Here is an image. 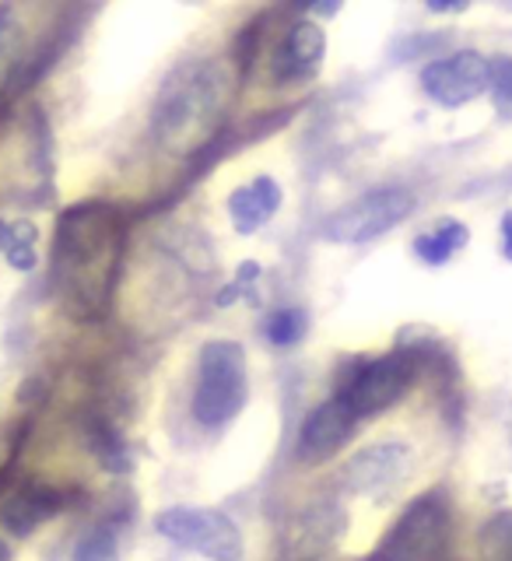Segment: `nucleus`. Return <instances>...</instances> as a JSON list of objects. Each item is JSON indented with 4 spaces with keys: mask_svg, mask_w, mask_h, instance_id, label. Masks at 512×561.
<instances>
[{
    "mask_svg": "<svg viewBox=\"0 0 512 561\" xmlns=\"http://www.w3.org/2000/svg\"><path fill=\"white\" fill-rule=\"evenodd\" d=\"M232 105V75L218 60L175 67L155 102V137L172 154H193L221 130Z\"/></svg>",
    "mask_w": 512,
    "mask_h": 561,
    "instance_id": "obj_1",
    "label": "nucleus"
},
{
    "mask_svg": "<svg viewBox=\"0 0 512 561\" xmlns=\"http://www.w3.org/2000/svg\"><path fill=\"white\" fill-rule=\"evenodd\" d=\"M120 260V228L102 218V207H78L57 228V250H53V267H57V285L70 309L95 312L105 306L113 288Z\"/></svg>",
    "mask_w": 512,
    "mask_h": 561,
    "instance_id": "obj_2",
    "label": "nucleus"
},
{
    "mask_svg": "<svg viewBox=\"0 0 512 561\" xmlns=\"http://www.w3.org/2000/svg\"><path fill=\"white\" fill-rule=\"evenodd\" d=\"M250 397V373L246 351L236 341H211L197 355V386H193V421L201 428L228 425Z\"/></svg>",
    "mask_w": 512,
    "mask_h": 561,
    "instance_id": "obj_3",
    "label": "nucleus"
},
{
    "mask_svg": "<svg viewBox=\"0 0 512 561\" xmlns=\"http://www.w3.org/2000/svg\"><path fill=\"white\" fill-rule=\"evenodd\" d=\"M155 530L180 548L204 554L211 561H239L246 543L232 516L201 505H172L155 516Z\"/></svg>",
    "mask_w": 512,
    "mask_h": 561,
    "instance_id": "obj_4",
    "label": "nucleus"
},
{
    "mask_svg": "<svg viewBox=\"0 0 512 561\" xmlns=\"http://www.w3.org/2000/svg\"><path fill=\"white\" fill-rule=\"evenodd\" d=\"M414 210V193L403 186H386L373 190L359 197L355 204L341 207L338 215L327 221V239L359 245L368 239H379L390 232L394 225H400Z\"/></svg>",
    "mask_w": 512,
    "mask_h": 561,
    "instance_id": "obj_5",
    "label": "nucleus"
},
{
    "mask_svg": "<svg viewBox=\"0 0 512 561\" xmlns=\"http://www.w3.org/2000/svg\"><path fill=\"white\" fill-rule=\"evenodd\" d=\"M411 382H414V358L386 355V358L359 365L355 373H351V379L344 382L338 400L355 417H368V414L394 408V403L411 390Z\"/></svg>",
    "mask_w": 512,
    "mask_h": 561,
    "instance_id": "obj_6",
    "label": "nucleus"
},
{
    "mask_svg": "<svg viewBox=\"0 0 512 561\" xmlns=\"http://www.w3.org/2000/svg\"><path fill=\"white\" fill-rule=\"evenodd\" d=\"M421 84L439 105H467L491 88V60L478 49L450 53L443 60H432L421 70Z\"/></svg>",
    "mask_w": 512,
    "mask_h": 561,
    "instance_id": "obj_7",
    "label": "nucleus"
},
{
    "mask_svg": "<svg viewBox=\"0 0 512 561\" xmlns=\"http://www.w3.org/2000/svg\"><path fill=\"white\" fill-rule=\"evenodd\" d=\"M446 537H450V519L446 508L439 502H414V508L403 516L390 540L383 543V558L386 561H435L446 551Z\"/></svg>",
    "mask_w": 512,
    "mask_h": 561,
    "instance_id": "obj_8",
    "label": "nucleus"
},
{
    "mask_svg": "<svg viewBox=\"0 0 512 561\" xmlns=\"http://www.w3.org/2000/svg\"><path fill=\"white\" fill-rule=\"evenodd\" d=\"M411 470V449L403 443L365 446L344 467V488L351 495H386Z\"/></svg>",
    "mask_w": 512,
    "mask_h": 561,
    "instance_id": "obj_9",
    "label": "nucleus"
},
{
    "mask_svg": "<svg viewBox=\"0 0 512 561\" xmlns=\"http://www.w3.org/2000/svg\"><path fill=\"white\" fill-rule=\"evenodd\" d=\"M359 417L351 414L341 400H327L320 403L306 421L303 432H298V460L303 463H323L330 456H338L341 446L355 432Z\"/></svg>",
    "mask_w": 512,
    "mask_h": 561,
    "instance_id": "obj_10",
    "label": "nucleus"
},
{
    "mask_svg": "<svg viewBox=\"0 0 512 561\" xmlns=\"http://www.w3.org/2000/svg\"><path fill=\"white\" fill-rule=\"evenodd\" d=\"M323 57H327V32L316 22H309V18H303V22H295L285 32V39L274 49V78L309 81L323 67Z\"/></svg>",
    "mask_w": 512,
    "mask_h": 561,
    "instance_id": "obj_11",
    "label": "nucleus"
},
{
    "mask_svg": "<svg viewBox=\"0 0 512 561\" xmlns=\"http://www.w3.org/2000/svg\"><path fill=\"white\" fill-rule=\"evenodd\" d=\"M277 207H281V186L271 175H257L253 183L232 190V197H228V218H232L239 236H253L277 215Z\"/></svg>",
    "mask_w": 512,
    "mask_h": 561,
    "instance_id": "obj_12",
    "label": "nucleus"
},
{
    "mask_svg": "<svg viewBox=\"0 0 512 561\" xmlns=\"http://www.w3.org/2000/svg\"><path fill=\"white\" fill-rule=\"evenodd\" d=\"M60 508V499L53 495L46 488H22L18 495L0 508V523H4V530L14 534V537H29L35 526L43 519H49L53 513Z\"/></svg>",
    "mask_w": 512,
    "mask_h": 561,
    "instance_id": "obj_13",
    "label": "nucleus"
},
{
    "mask_svg": "<svg viewBox=\"0 0 512 561\" xmlns=\"http://www.w3.org/2000/svg\"><path fill=\"white\" fill-rule=\"evenodd\" d=\"M467 239H470V232H467L464 221L443 218L432 228V232L414 239V253H418V260H425V263H432V267H439V263H446L453 253H460L467 245Z\"/></svg>",
    "mask_w": 512,
    "mask_h": 561,
    "instance_id": "obj_14",
    "label": "nucleus"
},
{
    "mask_svg": "<svg viewBox=\"0 0 512 561\" xmlns=\"http://www.w3.org/2000/svg\"><path fill=\"white\" fill-rule=\"evenodd\" d=\"M35 225L29 221H14V225H4L0 221V250H4V260L11 263L14 271H32L35 267Z\"/></svg>",
    "mask_w": 512,
    "mask_h": 561,
    "instance_id": "obj_15",
    "label": "nucleus"
},
{
    "mask_svg": "<svg viewBox=\"0 0 512 561\" xmlns=\"http://www.w3.org/2000/svg\"><path fill=\"white\" fill-rule=\"evenodd\" d=\"M306 330H309V316L303 309H277L268 316V341L274 347H292L306 337Z\"/></svg>",
    "mask_w": 512,
    "mask_h": 561,
    "instance_id": "obj_16",
    "label": "nucleus"
},
{
    "mask_svg": "<svg viewBox=\"0 0 512 561\" xmlns=\"http://www.w3.org/2000/svg\"><path fill=\"white\" fill-rule=\"evenodd\" d=\"M70 561H120V543H116V534L113 526H95V530H88Z\"/></svg>",
    "mask_w": 512,
    "mask_h": 561,
    "instance_id": "obj_17",
    "label": "nucleus"
},
{
    "mask_svg": "<svg viewBox=\"0 0 512 561\" xmlns=\"http://www.w3.org/2000/svg\"><path fill=\"white\" fill-rule=\"evenodd\" d=\"M491 95H496L499 113L512 116V60L491 64Z\"/></svg>",
    "mask_w": 512,
    "mask_h": 561,
    "instance_id": "obj_18",
    "label": "nucleus"
},
{
    "mask_svg": "<svg viewBox=\"0 0 512 561\" xmlns=\"http://www.w3.org/2000/svg\"><path fill=\"white\" fill-rule=\"evenodd\" d=\"M502 250H505V256L512 260V210L502 218Z\"/></svg>",
    "mask_w": 512,
    "mask_h": 561,
    "instance_id": "obj_19",
    "label": "nucleus"
}]
</instances>
